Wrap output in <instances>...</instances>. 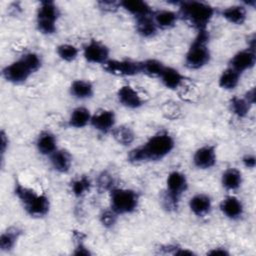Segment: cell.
Wrapping results in <instances>:
<instances>
[{
    "label": "cell",
    "instance_id": "cell-1",
    "mask_svg": "<svg viewBox=\"0 0 256 256\" xmlns=\"http://www.w3.org/2000/svg\"><path fill=\"white\" fill-rule=\"evenodd\" d=\"M174 148V137L166 131H161L151 136L142 145L131 149L127 154V160L132 164L160 161L168 156Z\"/></svg>",
    "mask_w": 256,
    "mask_h": 256
},
{
    "label": "cell",
    "instance_id": "cell-2",
    "mask_svg": "<svg viewBox=\"0 0 256 256\" xmlns=\"http://www.w3.org/2000/svg\"><path fill=\"white\" fill-rule=\"evenodd\" d=\"M177 5V13L179 18L191 25L196 32L207 30L208 25L215 15V8L204 1H180Z\"/></svg>",
    "mask_w": 256,
    "mask_h": 256
},
{
    "label": "cell",
    "instance_id": "cell-3",
    "mask_svg": "<svg viewBox=\"0 0 256 256\" xmlns=\"http://www.w3.org/2000/svg\"><path fill=\"white\" fill-rule=\"evenodd\" d=\"M41 56L36 52L29 51L6 65L2 69V77L8 83L20 85L25 83L31 75L36 73L41 68Z\"/></svg>",
    "mask_w": 256,
    "mask_h": 256
},
{
    "label": "cell",
    "instance_id": "cell-4",
    "mask_svg": "<svg viewBox=\"0 0 256 256\" xmlns=\"http://www.w3.org/2000/svg\"><path fill=\"white\" fill-rule=\"evenodd\" d=\"M14 194L30 217L42 218L49 213L50 200L45 193L37 192L17 181L14 185Z\"/></svg>",
    "mask_w": 256,
    "mask_h": 256
},
{
    "label": "cell",
    "instance_id": "cell-5",
    "mask_svg": "<svg viewBox=\"0 0 256 256\" xmlns=\"http://www.w3.org/2000/svg\"><path fill=\"white\" fill-rule=\"evenodd\" d=\"M209 31H197V34L190 44L184 56V65L190 70H198L209 64L211 51L209 48Z\"/></svg>",
    "mask_w": 256,
    "mask_h": 256
},
{
    "label": "cell",
    "instance_id": "cell-6",
    "mask_svg": "<svg viewBox=\"0 0 256 256\" xmlns=\"http://www.w3.org/2000/svg\"><path fill=\"white\" fill-rule=\"evenodd\" d=\"M60 9L54 1H41L36 10V28L43 35H53L57 32V22Z\"/></svg>",
    "mask_w": 256,
    "mask_h": 256
},
{
    "label": "cell",
    "instance_id": "cell-7",
    "mask_svg": "<svg viewBox=\"0 0 256 256\" xmlns=\"http://www.w3.org/2000/svg\"><path fill=\"white\" fill-rule=\"evenodd\" d=\"M109 193L110 208L119 216L131 214L138 208L140 197L135 190L115 187Z\"/></svg>",
    "mask_w": 256,
    "mask_h": 256
},
{
    "label": "cell",
    "instance_id": "cell-8",
    "mask_svg": "<svg viewBox=\"0 0 256 256\" xmlns=\"http://www.w3.org/2000/svg\"><path fill=\"white\" fill-rule=\"evenodd\" d=\"M108 74L118 77H132L141 74V61L131 59H109L102 65Z\"/></svg>",
    "mask_w": 256,
    "mask_h": 256
},
{
    "label": "cell",
    "instance_id": "cell-9",
    "mask_svg": "<svg viewBox=\"0 0 256 256\" xmlns=\"http://www.w3.org/2000/svg\"><path fill=\"white\" fill-rule=\"evenodd\" d=\"M82 55L86 62L102 66L110 59V50L103 42L91 39L83 46Z\"/></svg>",
    "mask_w": 256,
    "mask_h": 256
},
{
    "label": "cell",
    "instance_id": "cell-10",
    "mask_svg": "<svg viewBox=\"0 0 256 256\" xmlns=\"http://www.w3.org/2000/svg\"><path fill=\"white\" fill-rule=\"evenodd\" d=\"M188 189V180L184 173L178 170L171 171L166 178V189L165 193L173 198L174 200L180 202L182 195Z\"/></svg>",
    "mask_w": 256,
    "mask_h": 256
},
{
    "label": "cell",
    "instance_id": "cell-11",
    "mask_svg": "<svg viewBox=\"0 0 256 256\" xmlns=\"http://www.w3.org/2000/svg\"><path fill=\"white\" fill-rule=\"evenodd\" d=\"M193 165L199 170H208L217 163V153L214 145L206 144L195 150L192 157Z\"/></svg>",
    "mask_w": 256,
    "mask_h": 256
},
{
    "label": "cell",
    "instance_id": "cell-12",
    "mask_svg": "<svg viewBox=\"0 0 256 256\" xmlns=\"http://www.w3.org/2000/svg\"><path fill=\"white\" fill-rule=\"evenodd\" d=\"M256 54L255 51L248 48L237 51L229 60L228 67L242 74L255 66Z\"/></svg>",
    "mask_w": 256,
    "mask_h": 256
},
{
    "label": "cell",
    "instance_id": "cell-13",
    "mask_svg": "<svg viewBox=\"0 0 256 256\" xmlns=\"http://www.w3.org/2000/svg\"><path fill=\"white\" fill-rule=\"evenodd\" d=\"M90 125L98 132L107 134L111 133L116 126V115L113 110L101 109L92 114Z\"/></svg>",
    "mask_w": 256,
    "mask_h": 256
},
{
    "label": "cell",
    "instance_id": "cell-14",
    "mask_svg": "<svg viewBox=\"0 0 256 256\" xmlns=\"http://www.w3.org/2000/svg\"><path fill=\"white\" fill-rule=\"evenodd\" d=\"M219 209L226 218L233 221L239 220L244 214V205L242 201L234 195H227L224 197L219 204Z\"/></svg>",
    "mask_w": 256,
    "mask_h": 256
},
{
    "label": "cell",
    "instance_id": "cell-15",
    "mask_svg": "<svg viewBox=\"0 0 256 256\" xmlns=\"http://www.w3.org/2000/svg\"><path fill=\"white\" fill-rule=\"evenodd\" d=\"M118 102L127 109H138L144 105L140 94L130 85H122L117 90Z\"/></svg>",
    "mask_w": 256,
    "mask_h": 256
},
{
    "label": "cell",
    "instance_id": "cell-16",
    "mask_svg": "<svg viewBox=\"0 0 256 256\" xmlns=\"http://www.w3.org/2000/svg\"><path fill=\"white\" fill-rule=\"evenodd\" d=\"M220 16L232 25L241 26L247 20V8L242 3L226 6L221 9Z\"/></svg>",
    "mask_w": 256,
    "mask_h": 256
},
{
    "label": "cell",
    "instance_id": "cell-17",
    "mask_svg": "<svg viewBox=\"0 0 256 256\" xmlns=\"http://www.w3.org/2000/svg\"><path fill=\"white\" fill-rule=\"evenodd\" d=\"M188 206L190 211L197 217H205L212 210V199L206 193L194 194L189 202Z\"/></svg>",
    "mask_w": 256,
    "mask_h": 256
},
{
    "label": "cell",
    "instance_id": "cell-18",
    "mask_svg": "<svg viewBox=\"0 0 256 256\" xmlns=\"http://www.w3.org/2000/svg\"><path fill=\"white\" fill-rule=\"evenodd\" d=\"M50 164L52 168L61 174L68 173L72 166V155L71 153L63 148H58L53 154L49 156Z\"/></svg>",
    "mask_w": 256,
    "mask_h": 256
},
{
    "label": "cell",
    "instance_id": "cell-19",
    "mask_svg": "<svg viewBox=\"0 0 256 256\" xmlns=\"http://www.w3.org/2000/svg\"><path fill=\"white\" fill-rule=\"evenodd\" d=\"M57 144L58 143L56 136L48 130L40 132L35 142L37 151L43 156H50L51 154H53L58 149Z\"/></svg>",
    "mask_w": 256,
    "mask_h": 256
},
{
    "label": "cell",
    "instance_id": "cell-20",
    "mask_svg": "<svg viewBox=\"0 0 256 256\" xmlns=\"http://www.w3.org/2000/svg\"><path fill=\"white\" fill-rule=\"evenodd\" d=\"M120 9H123L134 19L153 14V9L149 3L143 0H122L120 1Z\"/></svg>",
    "mask_w": 256,
    "mask_h": 256
},
{
    "label": "cell",
    "instance_id": "cell-21",
    "mask_svg": "<svg viewBox=\"0 0 256 256\" xmlns=\"http://www.w3.org/2000/svg\"><path fill=\"white\" fill-rule=\"evenodd\" d=\"M159 79L165 88L175 91L183 85L185 76L178 69L166 65Z\"/></svg>",
    "mask_w": 256,
    "mask_h": 256
},
{
    "label": "cell",
    "instance_id": "cell-22",
    "mask_svg": "<svg viewBox=\"0 0 256 256\" xmlns=\"http://www.w3.org/2000/svg\"><path fill=\"white\" fill-rule=\"evenodd\" d=\"M70 95L78 100H87L93 97L95 93L94 85L87 79H75L69 87Z\"/></svg>",
    "mask_w": 256,
    "mask_h": 256
},
{
    "label": "cell",
    "instance_id": "cell-23",
    "mask_svg": "<svg viewBox=\"0 0 256 256\" xmlns=\"http://www.w3.org/2000/svg\"><path fill=\"white\" fill-rule=\"evenodd\" d=\"M152 16L159 30H167L173 28L180 19L177 11L171 9L154 10Z\"/></svg>",
    "mask_w": 256,
    "mask_h": 256
},
{
    "label": "cell",
    "instance_id": "cell-24",
    "mask_svg": "<svg viewBox=\"0 0 256 256\" xmlns=\"http://www.w3.org/2000/svg\"><path fill=\"white\" fill-rule=\"evenodd\" d=\"M152 15L153 14L135 19V31L142 38L152 39L159 32V29Z\"/></svg>",
    "mask_w": 256,
    "mask_h": 256
},
{
    "label": "cell",
    "instance_id": "cell-25",
    "mask_svg": "<svg viewBox=\"0 0 256 256\" xmlns=\"http://www.w3.org/2000/svg\"><path fill=\"white\" fill-rule=\"evenodd\" d=\"M242 182V172L235 167L227 168L221 175V185L225 190L229 192L237 191L241 187Z\"/></svg>",
    "mask_w": 256,
    "mask_h": 256
},
{
    "label": "cell",
    "instance_id": "cell-26",
    "mask_svg": "<svg viewBox=\"0 0 256 256\" xmlns=\"http://www.w3.org/2000/svg\"><path fill=\"white\" fill-rule=\"evenodd\" d=\"M22 234L23 230L18 226L6 228L0 235V250L2 252H10L13 250Z\"/></svg>",
    "mask_w": 256,
    "mask_h": 256
},
{
    "label": "cell",
    "instance_id": "cell-27",
    "mask_svg": "<svg viewBox=\"0 0 256 256\" xmlns=\"http://www.w3.org/2000/svg\"><path fill=\"white\" fill-rule=\"evenodd\" d=\"M91 119V111L84 106H78L71 111L68 118V125L74 129H82L90 125Z\"/></svg>",
    "mask_w": 256,
    "mask_h": 256
},
{
    "label": "cell",
    "instance_id": "cell-28",
    "mask_svg": "<svg viewBox=\"0 0 256 256\" xmlns=\"http://www.w3.org/2000/svg\"><path fill=\"white\" fill-rule=\"evenodd\" d=\"M240 79H241L240 73H238L237 71L233 70L230 67H227L221 72L218 78V85L223 90L231 91V90H234L239 85Z\"/></svg>",
    "mask_w": 256,
    "mask_h": 256
},
{
    "label": "cell",
    "instance_id": "cell-29",
    "mask_svg": "<svg viewBox=\"0 0 256 256\" xmlns=\"http://www.w3.org/2000/svg\"><path fill=\"white\" fill-rule=\"evenodd\" d=\"M111 135L113 139L122 146L131 145L136 138L134 130L128 125H116L111 131Z\"/></svg>",
    "mask_w": 256,
    "mask_h": 256
},
{
    "label": "cell",
    "instance_id": "cell-30",
    "mask_svg": "<svg viewBox=\"0 0 256 256\" xmlns=\"http://www.w3.org/2000/svg\"><path fill=\"white\" fill-rule=\"evenodd\" d=\"M92 188V181L86 175H81L74 178L70 183V190L76 198H81Z\"/></svg>",
    "mask_w": 256,
    "mask_h": 256
},
{
    "label": "cell",
    "instance_id": "cell-31",
    "mask_svg": "<svg viewBox=\"0 0 256 256\" xmlns=\"http://www.w3.org/2000/svg\"><path fill=\"white\" fill-rule=\"evenodd\" d=\"M165 66L166 65L158 59H145L141 61V74L153 78H159Z\"/></svg>",
    "mask_w": 256,
    "mask_h": 256
},
{
    "label": "cell",
    "instance_id": "cell-32",
    "mask_svg": "<svg viewBox=\"0 0 256 256\" xmlns=\"http://www.w3.org/2000/svg\"><path fill=\"white\" fill-rule=\"evenodd\" d=\"M252 105H250L244 97L233 96L229 100V108L232 114L237 116L238 118H244L248 115Z\"/></svg>",
    "mask_w": 256,
    "mask_h": 256
},
{
    "label": "cell",
    "instance_id": "cell-33",
    "mask_svg": "<svg viewBox=\"0 0 256 256\" xmlns=\"http://www.w3.org/2000/svg\"><path fill=\"white\" fill-rule=\"evenodd\" d=\"M79 53V48L70 43H62L56 47L57 56L65 62H73L78 58Z\"/></svg>",
    "mask_w": 256,
    "mask_h": 256
},
{
    "label": "cell",
    "instance_id": "cell-34",
    "mask_svg": "<svg viewBox=\"0 0 256 256\" xmlns=\"http://www.w3.org/2000/svg\"><path fill=\"white\" fill-rule=\"evenodd\" d=\"M96 187L99 192H110L115 188V180L111 173L108 171L101 172L96 178Z\"/></svg>",
    "mask_w": 256,
    "mask_h": 256
},
{
    "label": "cell",
    "instance_id": "cell-35",
    "mask_svg": "<svg viewBox=\"0 0 256 256\" xmlns=\"http://www.w3.org/2000/svg\"><path fill=\"white\" fill-rule=\"evenodd\" d=\"M73 240L75 243L73 255L76 256H89L91 255V251L86 246L84 240L85 235L81 231H73Z\"/></svg>",
    "mask_w": 256,
    "mask_h": 256
},
{
    "label": "cell",
    "instance_id": "cell-36",
    "mask_svg": "<svg viewBox=\"0 0 256 256\" xmlns=\"http://www.w3.org/2000/svg\"><path fill=\"white\" fill-rule=\"evenodd\" d=\"M118 216L119 215L109 207V209H105L100 213L99 221L105 228H112L115 226Z\"/></svg>",
    "mask_w": 256,
    "mask_h": 256
},
{
    "label": "cell",
    "instance_id": "cell-37",
    "mask_svg": "<svg viewBox=\"0 0 256 256\" xmlns=\"http://www.w3.org/2000/svg\"><path fill=\"white\" fill-rule=\"evenodd\" d=\"M97 6L100 10L108 13L116 12L120 9V1H111V0H104L97 2Z\"/></svg>",
    "mask_w": 256,
    "mask_h": 256
},
{
    "label": "cell",
    "instance_id": "cell-38",
    "mask_svg": "<svg viewBox=\"0 0 256 256\" xmlns=\"http://www.w3.org/2000/svg\"><path fill=\"white\" fill-rule=\"evenodd\" d=\"M8 147H9V138L7 133L2 129L0 132V154H1L2 164L4 162V156L8 150Z\"/></svg>",
    "mask_w": 256,
    "mask_h": 256
},
{
    "label": "cell",
    "instance_id": "cell-39",
    "mask_svg": "<svg viewBox=\"0 0 256 256\" xmlns=\"http://www.w3.org/2000/svg\"><path fill=\"white\" fill-rule=\"evenodd\" d=\"M241 161H242V164L245 168L254 169L255 166H256V157H255L254 154L247 153V154L243 155Z\"/></svg>",
    "mask_w": 256,
    "mask_h": 256
},
{
    "label": "cell",
    "instance_id": "cell-40",
    "mask_svg": "<svg viewBox=\"0 0 256 256\" xmlns=\"http://www.w3.org/2000/svg\"><path fill=\"white\" fill-rule=\"evenodd\" d=\"M230 254V252L227 250V248L225 247H222V246H218V247H214L212 248L211 250H209L207 252V255H212V256H215V255H219V256H228Z\"/></svg>",
    "mask_w": 256,
    "mask_h": 256
},
{
    "label": "cell",
    "instance_id": "cell-41",
    "mask_svg": "<svg viewBox=\"0 0 256 256\" xmlns=\"http://www.w3.org/2000/svg\"><path fill=\"white\" fill-rule=\"evenodd\" d=\"M244 99L250 104V105H254L255 104V98H256V93H255V87L250 88L248 91H246V93L244 94Z\"/></svg>",
    "mask_w": 256,
    "mask_h": 256
},
{
    "label": "cell",
    "instance_id": "cell-42",
    "mask_svg": "<svg viewBox=\"0 0 256 256\" xmlns=\"http://www.w3.org/2000/svg\"><path fill=\"white\" fill-rule=\"evenodd\" d=\"M246 48L255 51V48H256V36H255V33H251L250 35H248V37H247V47Z\"/></svg>",
    "mask_w": 256,
    "mask_h": 256
}]
</instances>
